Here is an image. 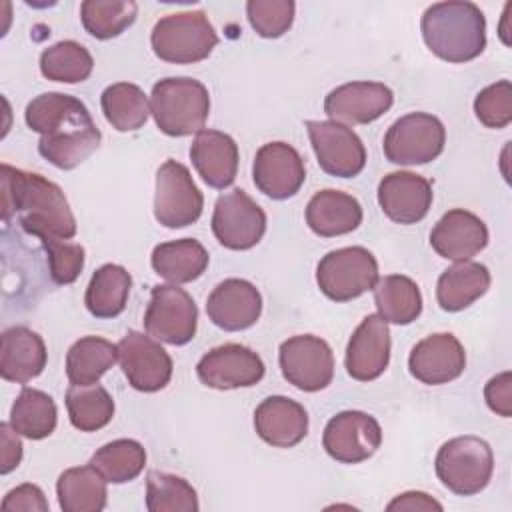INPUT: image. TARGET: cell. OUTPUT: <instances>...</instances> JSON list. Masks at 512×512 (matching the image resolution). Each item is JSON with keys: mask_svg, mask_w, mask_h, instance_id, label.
<instances>
[{"mask_svg": "<svg viewBox=\"0 0 512 512\" xmlns=\"http://www.w3.org/2000/svg\"><path fill=\"white\" fill-rule=\"evenodd\" d=\"M484 400L492 412L502 418L512 416V374L500 372L484 386Z\"/></svg>", "mask_w": 512, "mask_h": 512, "instance_id": "obj_45", "label": "cell"}, {"mask_svg": "<svg viewBox=\"0 0 512 512\" xmlns=\"http://www.w3.org/2000/svg\"><path fill=\"white\" fill-rule=\"evenodd\" d=\"M150 114L166 136H190L204 130L210 114L208 88L188 76L162 78L150 92Z\"/></svg>", "mask_w": 512, "mask_h": 512, "instance_id": "obj_4", "label": "cell"}, {"mask_svg": "<svg viewBox=\"0 0 512 512\" xmlns=\"http://www.w3.org/2000/svg\"><path fill=\"white\" fill-rule=\"evenodd\" d=\"M66 410L70 424L80 432H96L114 416V400L110 392L96 384L76 386L66 390Z\"/></svg>", "mask_w": 512, "mask_h": 512, "instance_id": "obj_36", "label": "cell"}, {"mask_svg": "<svg viewBox=\"0 0 512 512\" xmlns=\"http://www.w3.org/2000/svg\"><path fill=\"white\" fill-rule=\"evenodd\" d=\"M374 290V304L378 316L386 324H412L422 312V294L418 284L404 274H388L378 278Z\"/></svg>", "mask_w": 512, "mask_h": 512, "instance_id": "obj_32", "label": "cell"}, {"mask_svg": "<svg viewBox=\"0 0 512 512\" xmlns=\"http://www.w3.org/2000/svg\"><path fill=\"white\" fill-rule=\"evenodd\" d=\"M254 430L274 448H292L308 434V412L288 396H268L254 410Z\"/></svg>", "mask_w": 512, "mask_h": 512, "instance_id": "obj_24", "label": "cell"}, {"mask_svg": "<svg viewBox=\"0 0 512 512\" xmlns=\"http://www.w3.org/2000/svg\"><path fill=\"white\" fill-rule=\"evenodd\" d=\"M394 104V92L382 82L356 80L336 86L324 98V112L340 124H368Z\"/></svg>", "mask_w": 512, "mask_h": 512, "instance_id": "obj_18", "label": "cell"}, {"mask_svg": "<svg viewBox=\"0 0 512 512\" xmlns=\"http://www.w3.org/2000/svg\"><path fill=\"white\" fill-rule=\"evenodd\" d=\"M90 464L106 478L110 484H124L140 476L146 466V450L138 440L118 438L102 448H98Z\"/></svg>", "mask_w": 512, "mask_h": 512, "instance_id": "obj_38", "label": "cell"}, {"mask_svg": "<svg viewBox=\"0 0 512 512\" xmlns=\"http://www.w3.org/2000/svg\"><path fill=\"white\" fill-rule=\"evenodd\" d=\"M490 288V272L480 262H456L446 268L436 284V300L446 312H460L484 296Z\"/></svg>", "mask_w": 512, "mask_h": 512, "instance_id": "obj_29", "label": "cell"}, {"mask_svg": "<svg viewBox=\"0 0 512 512\" xmlns=\"http://www.w3.org/2000/svg\"><path fill=\"white\" fill-rule=\"evenodd\" d=\"M474 114L486 128H506L512 122V84L498 80L482 88L474 98Z\"/></svg>", "mask_w": 512, "mask_h": 512, "instance_id": "obj_42", "label": "cell"}, {"mask_svg": "<svg viewBox=\"0 0 512 512\" xmlns=\"http://www.w3.org/2000/svg\"><path fill=\"white\" fill-rule=\"evenodd\" d=\"M446 144V128L434 114L410 112L400 116L384 134L382 150L388 162L416 166L436 160Z\"/></svg>", "mask_w": 512, "mask_h": 512, "instance_id": "obj_8", "label": "cell"}, {"mask_svg": "<svg viewBox=\"0 0 512 512\" xmlns=\"http://www.w3.org/2000/svg\"><path fill=\"white\" fill-rule=\"evenodd\" d=\"M466 368V352L450 332H436L414 344L408 356L410 374L428 386L448 384Z\"/></svg>", "mask_w": 512, "mask_h": 512, "instance_id": "obj_19", "label": "cell"}, {"mask_svg": "<svg viewBox=\"0 0 512 512\" xmlns=\"http://www.w3.org/2000/svg\"><path fill=\"white\" fill-rule=\"evenodd\" d=\"M306 224L322 238L342 236L354 232L362 224V206L354 196L326 188L308 200Z\"/></svg>", "mask_w": 512, "mask_h": 512, "instance_id": "obj_27", "label": "cell"}, {"mask_svg": "<svg viewBox=\"0 0 512 512\" xmlns=\"http://www.w3.org/2000/svg\"><path fill=\"white\" fill-rule=\"evenodd\" d=\"M190 160L210 188L224 190L238 174V144L226 132L204 128L190 144Z\"/></svg>", "mask_w": 512, "mask_h": 512, "instance_id": "obj_25", "label": "cell"}, {"mask_svg": "<svg viewBox=\"0 0 512 512\" xmlns=\"http://www.w3.org/2000/svg\"><path fill=\"white\" fill-rule=\"evenodd\" d=\"M24 120L32 132L40 134V156L60 170L82 164L102 140L86 104L64 92H44L32 98Z\"/></svg>", "mask_w": 512, "mask_h": 512, "instance_id": "obj_1", "label": "cell"}, {"mask_svg": "<svg viewBox=\"0 0 512 512\" xmlns=\"http://www.w3.org/2000/svg\"><path fill=\"white\" fill-rule=\"evenodd\" d=\"M376 282L378 262L364 246L330 250L316 266V284L320 292L334 302L354 300L372 290Z\"/></svg>", "mask_w": 512, "mask_h": 512, "instance_id": "obj_7", "label": "cell"}, {"mask_svg": "<svg viewBox=\"0 0 512 512\" xmlns=\"http://www.w3.org/2000/svg\"><path fill=\"white\" fill-rule=\"evenodd\" d=\"M118 360L128 384L138 392H158L172 378V358L150 334L128 330L118 342Z\"/></svg>", "mask_w": 512, "mask_h": 512, "instance_id": "obj_14", "label": "cell"}, {"mask_svg": "<svg viewBox=\"0 0 512 512\" xmlns=\"http://www.w3.org/2000/svg\"><path fill=\"white\" fill-rule=\"evenodd\" d=\"M58 422V410L50 394L22 388L10 410V426L30 440L48 438Z\"/></svg>", "mask_w": 512, "mask_h": 512, "instance_id": "obj_35", "label": "cell"}, {"mask_svg": "<svg viewBox=\"0 0 512 512\" xmlns=\"http://www.w3.org/2000/svg\"><path fill=\"white\" fill-rule=\"evenodd\" d=\"M0 170L4 222L16 216L22 230L38 240H70L76 236V218L58 184L6 162Z\"/></svg>", "mask_w": 512, "mask_h": 512, "instance_id": "obj_2", "label": "cell"}, {"mask_svg": "<svg viewBox=\"0 0 512 512\" xmlns=\"http://www.w3.org/2000/svg\"><path fill=\"white\" fill-rule=\"evenodd\" d=\"M2 510L4 512H48V500L44 492L36 484H20L12 488L4 498H2Z\"/></svg>", "mask_w": 512, "mask_h": 512, "instance_id": "obj_44", "label": "cell"}, {"mask_svg": "<svg viewBox=\"0 0 512 512\" xmlns=\"http://www.w3.org/2000/svg\"><path fill=\"white\" fill-rule=\"evenodd\" d=\"M118 360V344L100 336H84L66 352V376L70 384H96Z\"/></svg>", "mask_w": 512, "mask_h": 512, "instance_id": "obj_33", "label": "cell"}, {"mask_svg": "<svg viewBox=\"0 0 512 512\" xmlns=\"http://www.w3.org/2000/svg\"><path fill=\"white\" fill-rule=\"evenodd\" d=\"M154 54L170 64H194L212 54L218 34L202 10L162 16L150 34Z\"/></svg>", "mask_w": 512, "mask_h": 512, "instance_id": "obj_6", "label": "cell"}, {"mask_svg": "<svg viewBox=\"0 0 512 512\" xmlns=\"http://www.w3.org/2000/svg\"><path fill=\"white\" fill-rule=\"evenodd\" d=\"M254 186L272 200H288L302 188L306 166L298 150L286 142H268L258 148L252 164Z\"/></svg>", "mask_w": 512, "mask_h": 512, "instance_id": "obj_17", "label": "cell"}, {"mask_svg": "<svg viewBox=\"0 0 512 512\" xmlns=\"http://www.w3.org/2000/svg\"><path fill=\"white\" fill-rule=\"evenodd\" d=\"M262 358L248 346L228 342L208 350L196 364L198 380L214 390L248 388L264 378Z\"/></svg>", "mask_w": 512, "mask_h": 512, "instance_id": "obj_16", "label": "cell"}, {"mask_svg": "<svg viewBox=\"0 0 512 512\" xmlns=\"http://www.w3.org/2000/svg\"><path fill=\"white\" fill-rule=\"evenodd\" d=\"M146 508L150 512H196V490L176 474L150 470L146 476Z\"/></svg>", "mask_w": 512, "mask_h": 512, "instance_id": "obj_40", "label": "cell"}, {"mask_svg": "<svg viewBox=\"0 0 512 512\" xmlns=\"http://www.w3.org/2000/svg\"><path fill=\"white\" fill-rule=\"evenodd\" d=\"M488 244V228L480 216L454 208L442 214L430 232V246L446 260L466 262Z\"/></svg>", "mask_w": 512, "mask_h": 512, "instance_id": "obj_23", "label": "cell"}, {"mask_svg": "<svg viewBox=\"0 0 512 512\" xmlns=\"http://www.w3.org/2000/svg\"><path fill=\"white\" fill-rule=\"evenodd\" d=\"M438 480L458 496L482 492L494 472V454L486 440L466 434L444 442L434 458Z\"/></svg>", "mask_w": 512, "mask_h": 512, "instance_id": "obj_5", "label": "cell"}, {"mask_svg": "<svg viewBox=\"0 0 512 512\" xmlns=\"http://www.w3.org/2000/svg\"><path fill=\"white\" fill-rule=\"evenodd\" d=\"M100 106L106 122L118 132L142 128L150 116V102L144 90L132 82H116L104 88Z\"/></svg>", "mask_w": 512, "mask_h": 512, "instance_id": "obj_34", "label": "cell"}, {"mask_svg": "<svg viewBox=\"0 0 512 512\" xmlns=\"http://www.w3.org/2000/svg\"><path fill=\"white\" fill-rule=\"evenodd\" d=\"M382 444L378 420L362 410H344L332 416L322 434V446L330 458L342 464H358L376 454Z\"/></svg>", "mask_w": 512, "mask_h": 512, "instance_id": "obj_15", "label": "cell"}, {"mask_svg": "<svg viewBox=\"0 0 512 512\" xmlns=\"http://www.w3.org/2000/svg\"><path fill=\"white\" fill-rule=\"evenodd\" d=\"M296 4L292 0H250L246 2V16L250 26L262 38L284 36L294 22Z\"/></svg>", "mask_w": 512, "mask_h": 512, "instance_id": "obj_41", "label": "cell"}, {"mask_svg": "<svg viewBox=\"0 0 512 512\" xmlns=\"http://www.w3.org/2000/svg\"><path fill=\"white\" fill-rule=\"evenodd\" d=\"M208 262V250L194 238L162 242L154 246L150 256L154 272L172 284H186L200 278L206 272Z\"/></svg>", "mask_w": 512, "mask_h": 512, "instance_id": "obj_28", "label": "cell"}, {"mask_svg": "<svg viewBox=\"0 0 512 512\" xmlns=\"http://www.w3.org/2000/svg\"><path fill=\"white\" fill-rule=\"evenodd\" d=\"M420 30L428 50L450 64L470 62L486 48V18L474 2L430 4L422 14Z\"/></svg>", "mask_w": 512, "mask_h": 512, "instance_id": "obj_3", "label": "cell"}, {"mask_svg": "<svg viewBox=\"0 0 512 512\" xmlns=\"http://www.w3.org/2000/svg\"><path fill=\"white\" fill-rule=\"evenodd\" d=\"M0 438H2V464H0V472L8 474L22 460V442L18 438V432L10 426V422H2L0 424Z\"/></svg>", "mask_w": 512, "mask_h": 512, "instance_id": "obj_46", "label": "cell"}, {"mask_svg": "<svg viewBox=\"0 0 512 512\" xmlns=\"http://www.w3.org/2000/svg\"><path fill=\"white\" fill-rule=\"evenodd\" d=\"M206 314L214 326L226 332L246 330L262 314V294L244 278H226L210 292Z\"/></svg>", "mask_w": 512, "mask_h": 512, "instance_id": "obj_22", "label": "cell"}, {"mask_svg": "<svg viewBox=\"0 0 512 512\" xmlns=\"http://www.w3.org/2000/svg\"><path fill=\"white\" fill-rule=\"evenodd\" d=\"M144 330L152 338L184 346L188 344L198 326V308L192 296L176 284L152 286L150 302L144 312Z\"/></svg>", "mask_w": 512, "mask_h": 512, "instance_id": "obj_9", "label": "cell"}, {"mask_svg": "<svg viewBox=\"0 0 512 512\" xmlns=\"http://www.w3.org/2000/svg\"><path fill=\"white\" fill-rule=\"evenodd\" d=\"M136 16L138 6L130 0H84L80 4L82 26L96 40L120 36L134 24Z\"/></svg>", "mask_w": 512, "mask_h": 512, "instance_id": "obj_39", "label": "cell"}, {"mask_svg": "<svg viewBox=\"0 0 512 512\" xmlns=\"http://www.w3.org/2000/svg\"><path fill=\"white\" fill-rule=\"evenodd\" d=\"M204 208V196L194 184L190 170L168 158L156 172L154 218L166 228L194 224Z\"/></svg>", "mask_w": 512, "mask_h": 512, "instance_id": "obj_10", "label": "cell"}, {"mask_svg": "<svg viewBox=\"0 0 512 512\" xmlns=\"http://www.w3.org/2000/svg\"><path fill=\"white\" fill-rule=\"evenodd\" d=\"M390 330L378 314H368L352 332L344 366L350 378L370 382L384 374L390 362Z\"/></svg>", "mask_w": 512, "mask_h": 512, "instance_id": "obj_20", "label": "cell"}, {"mask_svg": "<svg viewBox=\"0 0 512 512\" xmlns=\"http://www.w3.org/2000/svg\"><path fill=\"white\" fill-rule=\"evenodd\" d=\"M432 198L430 180L408 170L390 172L378 184V204L396 224H416L426 218Z\"/></svg>", "mask_w": 512, "mask_h": 512, "instance_id": "obj_21", "label": "cell"}, {"mask_svg": "<svg viewBox=\"0 0 512 512\" xmlns=\"http://www.w3.org/2000/svg\"><path fill=\"white\" fill-rule=\"evenodd\" d=\"M278 362L288 384L302 392L324 390L334 378V354L326 340L298 334L280 344Z\"/></svg>", "mask_w": 512, "mask_h": 512, "instance_id": "obj_11", "label": "cell"}, {"mask_svg": "<svg viewBox=\"0 0 512 512\" xmlns=\"http://www.w3.org/2000/svg\"><path fill=\"white\" fill-rule=\"evenodd\" d=\"M386 510H442V504L436 502L426 492L410 490V492L398 494L392 502H388Z\"/></svg>", "mask_w": 512, "mask_h": 512, "instance_id": "obj_47", "label": "cell"}, {"mask_svg": "<svg viewBox=\"0 0 512 512\" xmlns=\"http://www.w3.org/2000/svg\"><path fill=\"white\" fill-rule=\"evenodd\" d=\"M40 242L46 250L50 278L60 286L72 284L84 268V248L62 238H44Z\"/></svg>", "mask_w": 512, "mask_h": 512, "instance_id": "obj_43", "label": "cell"}, {"mask_svg": "<svg viewBox=\"0 0 512 512\" xmlns=\"http://www.w3.org/2000/svg\"><path fill=\"white\" fill-rule=\"evenodd\" d=\"M130 288L132 276L124 266L102 264L86 286L84 304L96 318H116L126 308Z\"/></svg>", "mask_w": 512, "mask_h": 512, "instance_id": "obj_31", "label": "cell"}, {"mask_svg": "<svg viewBox=\"0 0 512 512\" xmlns=\"http://www.w3.org/2000/svg\"><path fill=\"white\" fill-rule=\"evenodd\" d=\"M48 352L42 336L26 326H10L2 332L0 376L8 382L26 384L42 374Z\"/></svg>", "mask_w": 512, "mask_h": 512, "instance_id": "obj_26", "label": "cell"}, {"mask_svg": "<svg viewBox=\"0 0 512 512\" xmlns=\"http://www.w3.org/2000/svg\"><path fill=\"white\" fill-rule=\"evenodd\" d=\"M306 130L318 166L336 178H354L366 166V148L360 136L334 120H308Z\"/></svg>", "mask_w": 512, "mask_h": 512, "instance_id": "obj_13", "label": "cell"}, {"mask_svg": "<svg viewBox=\"0 0 512 512\" xmlns=\"http://www.w3.org/2000/svg\"><path fill=\"white\" fill-rule=\"evenodd\" d=\"M94 68V58L86 46L76 40H60L40 54V72L52 82L78 84L88 80Z\"/></svg>", "mask_w": 512, "mask_h": 512, "instance_id": "obj_37", "label": "cell"}, {"mask_svg": "<svg viewBox=\"0 0 512 512\" xmlns=\"http://www.w3.org/2000/svg\"><path fill=\"white\" fill-rule=\"evenodd\" d=\"M56 494L64 512H100L106 508V478L90 462L74 466L58 476Z\"/></svg>", "mask_w": 512, "mask_h": 512, "instance_id": "obj_30", "label": "cell"}, {"mask_svg": "<svg viewBox=\"0 0 512 512\" xmlns=\"http://www.w3.org/2000/svg\"><path fill=\"white\" fill-rule=\"evenodd\" d=\"M210 226L224 248L250 250L266 232V214L242 188H234L218 196Z\"/></svg>", "mask_w": 512, "mask_h": 512, "instance_id": "obj_12", "label": "cell"}]
</instances>
